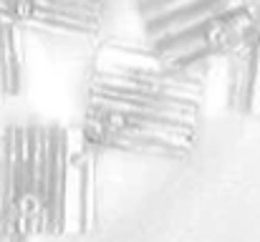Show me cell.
<instances>
[{"label": "cell", "instance_id": "obj_2", "mask_svg": "<svg viewBox=\"0 0 260 242\" xmlns=\"http://www.w3.org/2000/svg\"><path fill=\"white\" fill-rule=\"evenodd\" d=\"M99 222V154L79 126H0V230L8 237H79Z\"/></svg>", "mask_w": 260, "mask_h": 242}, {"label": "cell", "instance_id": "obj_4", "mask_svg": "<svg viewBox=\"0 0 260 242\" xmlns=\"http://www.w3.org/2000/svg\"><path fill=\"white\" fill-rule=\"evenodd\" d=\"M0 20L56 53L93 48L104 25V0H0Z\"/></svg>", "mask_w": 260, "mask_h": 242}, {"label": "cell", "instance_id": "obj_5", "mask_svg": "<svg viewBox=\"0 0 260 242\" xmlns=\"http://www.w3.org/2000/svg\"><path fill=\"white\" fill-rule=\"evenodd\" d=\"M225 68L228 109L240 116L260 119V10L253 36L233 58L225 61Z\"/></svg>", "mask_w": 260, "mask_h": 242}, {"label": "cell", "instance_id": "obj_1", "mask_svg": "<svg viewBox=\"0 0 260 242\" xmlns=\"http://www.w3.org/2000/svg\"><path fill=\"white\" fill-rule=\"evenodd\" d=\"M205 79L170 68L142 38L99 41L86 71L79 134L99 157L187 161L202 136Z\"/></svg>", "mask_w": 260, "mask_h": 242}, {"label": "cell", "instance_id": "obj_3", "mask_svg": "<svg viewBox=\"0 0 260 242\" xmlns=\"http://www.w3.org/2000/svg\"><path fill=\"white\" fill-rule=\"evenodd\" d=\"M260 0H137L142 41L174 71L207 76L253 36Z\"/></svg>", "mask_w": 260, "mask_h": 242}, {"label": "cell", "instance_id": "obj_7", "mask_svg": "<svg viewBox=\"0 0 260 242\" xmlns=\"http://www.w3.org/2000/svg\"><path fill=\"white\" fill-rule=\"evenodd\" d=\"M0 242H20V240H13V237H8V235L0 230Z\"/></svg>", "mask_w": 260, "mask_h": 242}, {"label": "cell", "instance_id": "obj_6", "mask_svg": "<svg viewBox=\"0 0 260 242\" xmlns=\"http://www.w3.org/2000/svg\"><path fill=\"white\" fill-rule=\"evenodd\" d=\"M25 83V38L0 20V98L18 96Z\"/></svg>", "mask_w": 260, "mask_h": 242}]
</instances>
